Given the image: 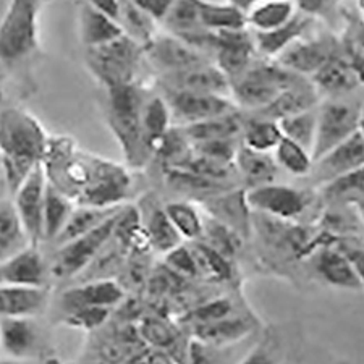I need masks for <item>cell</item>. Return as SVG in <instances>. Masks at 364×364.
Masks as SVG:
<instances>
[{
    "instance_id": "obj_29",
    "label": "cell",
    "mask_w": 364,
    "mask_h": 364,
    "mask_svg": "<svg viewBox=\"0 0 364 364\" xmlns=\"http://www.w3.org/2000/svg\"><path fill=\"white\" fill-rule=\"evenodd\" d=\"M235 168L238 178L248 188L271 183L279 173V166L274 159L272 152H262L251 149L240 143L237 156H235Z\"/></svg>"
},
{
    "instance_id": "obj_18",
    "label": "cell",
    "mask_w": 364,
    "mask_h": 364,
    "mask_svg": "<svg viewBox=\"0 0 364 364\" xmlns=\"http://www.w3.org/2000/svg\"><path fill=\"white\" fill-rule=\"evenodd\" d=\"M364 166V133L361 128L324 156L314 161L311 177L319 186Z\"/></svg>"
},
{
    "instance_id": "obj_47",
    "label": "cell",
    "mask_w": 364,
    "mask_h": 364,
    "mask_svg": "<svg viewBox=\"0 0 364 364\" xmlns=\"http://www.w3.org/2000/svg\"><path fill=\"white\" fill-rule=\"evenodd\" d=\"M242 143L240 138H228V139H213L203 141V143L191 144L193 151L199 156L209 157V159L235 164V156H237L238 146Z\"/></svg>"
},
{
    "instance_id": "obj_19",
    "label": "cell",
    "mask_w": 364,
    "mask_h": 364,
    "mask_svg": "<svg viewBox=\"0 0 364 364\" xmlns=\"http://www.w3.org/2000/svg\"><path fill=\"white\" fill-rule=\"evenodd\" d=\"M136 208L139 213L141 227H143V233L151 251L159 252L164 256L170 250H173L175 246L183 243V238L180 237L172 220L168 219L166 208L156 196H144Z\"/></svg>"
},
{
    "instance_id": "obj_43",
    "label": "cell",
    "mask_w": 364,
    "mask_h": 364,
    "mask_svg": "<svg viewBox=\"0 0 364 364\" xmlns=\"http://www.w3.org/2000/svg\"><path fill=\"white\" fill-rule=\"evenodd\" d=\"M199 240L208 245L209 248L228 257V259H233L237 252L242 250L245 238L238 232H235L233 228L209 217V219L204 220V232Z\"/></svg>"
},
{
    "instance_id": "obj_14",
    "label": "cell",
    "mask_w": 364,
    "mask_h": 364,
    "mask_svg": "<svg viewBox=\"0 0 364 364\" xmlns=\"http://www.w3.org/2000/svg\"><path fill=\"white\" fill-rule=\"evenodd\" d=\"M127 291L117 279H97L73 282L58 296V311L60 314L70 313L80 308L105 306L119 308L125 301Z\"/></svg>"
},
{
    "instance_id": "obj_4",
    "label": "cell",
    "mask_w": 364,
    "mask_h": 364,
    "mask_svg": "<svg viewBox=\"0 0 364 364\" xmlns=\"http://www.w3.org/2000/svg\"><path fill=\"white\" fill-rule=\"evenodd\" d=\"M306 78L272 58L257 60L246 72L232 81L230 97L240 110L257 112L271 104L275 97L287 87L299 83Z\"/></svg>"
},
{
    "instance_id": "obj_38",
    "label": "cell",
    "mask_w": 364,
    "mask_h": 364,
    "mask_svg": "<svg viewBox=\"0 0 364 364\" xmlns=\"http://www.w3.org/2000/svg\"><path fill=\"white\" fill-rule=\"evenodd\" d=\"M201 25L208 31H233L248 28L246 14L230 2L201 0Z\"/></svg>"
},
{
    "instance_id": "obj_24",
    "label": "cell",
    "mask_w": 364,
    "mask_h": 364,
    "mask_svg": "<svg viewBox=\"0 0 364 364\" xmlns=\"http://www.w3.org/2000/svg\"><path fill=\"white\" fill-rule=\"evenodd\" d=\"M314 271L328 285L343 290H363L364 285L353 262L338 248L324 246L314 255Z\"/></svg>"
},
{
    "instance_id": "obj_34",
    "label": "cell",
    "mask_w": 364,
    "mask_h": 364,
    "mask_svg": "<svg viewBox=\"0 0 364 364\" xmlns=\"http://www.w3.org/2000/svg\"><path fill=\"white\" fill-rule=\"evenodd\" d=\"M123 205L125 204L114 205V208H99V205L76 204L67 225L63 227L62 233L58 235V238L54 242V246L65 243L68 240L80 237V235L91 232L99 225H102L104 222H107L110 217L119 213Z\"/></svg>"
},
{
    "instance_id": "obj_8",
    "label": "cell",
    "mask_w": 364,
    "mask_h": 364,
    "mask_svg": "<svg viewBox=\"0 0 364 364\" xmlns=\"http://www.w3.org/2000/svg\"><path fill=\"white\" fill-rule=\"evenodd\" d=\"M132 191V173L120 166L97 154H91V172L87 185L76 199V204L114 208L127 203Z\"/></svg>"
},
{
    "instance_id": "obj_13",
    "label": "cell",
    "mask_w": 364,
    "mask_h": 364,
    "mask_svg": "<svg viewBox=\"0 0 364 364\" xmlns=\"http://www.w3.org/2000/svg\"><path fill=\"white\" fill-rule=\"evenodd\" d=\"M144 62L154 68L156 75H164L204 62H213V58L185 43L183 39L159 31L149 44L144 46Z\"/></svg>"
},
{
    "instance_id": "obj_5",
    "label": "cell",
    "mask_w": 364,
    "mask_h": 364,
    "mask_svg": "<svg viewBox=\"0 0 364 364\" xmlns=\"http://www.w3.org/2000/svg\"><path fill=\"white\" fill-rule=\"evenodd\" d=\"M85 63L104 90L133 83L144 63V47L122 34L110 43L85 49Z\"/></svg>"
},
{
    "instance_id": "obj_41",
    "label": "cell",
    "mask_w": 364,
    "mask_h": 364,
    "mask_svg": "<svg viewBox=\"0 0 364 364\" xmlns=\"http://www.w3.org/2000/svg\"><path fill=\"white\" fill-rule=\"evenodd\" d=\"M272 152L279 168H284L285 172L295 175V177H308L313 170V154L301 144L289 138L282 136Z\"/></svg>"
},
{
    "instance_id": "obj_17",
    "label": "cell",
    "mask_w": 364,
    "mask_h": 364,
    "mask_svg": "<svg viewBox=\"0 0 364 364\" xmlns=\"http://www.w3.org/2000/svg\"><path fill=\"white\" fill-rule=\"evenodd\" d=\"M156 86L167 87V90L213 92L230 96V81L214 62H204L199 63V65L178 70V72L157 75Z\"/></svg>"
},
{
    "instance_id": "obj_11",
    "label": "cell",
    "mask_w": 364,
    "mask_h": 364,
    "mask_svg": "<svg viewBox=\"0 0 364 364\" xmlns=\"http://www.w3.org/2000/svg\"><path fill=\"white\" fill-rule=\"evenodd\" d=\"M47 180L43 170V162L33 170L23 183L11 195V204L28 242L31 245H43V213Z\"/></svg>"
},
{
    "instance_id": "obj_42",
    "label": "cell",
    "mask_w": 364,
    "mask_h": 364,
    "mask_svg": "<svg viewBox=\"0 0 364 364\" xmlns=\"http://www.w3.org/2000/svg\"><path fill=\"white\" fill-rule=\"evenodd\" d=\"M279 127L285 138L301 144L303 148H306L313 154L316 128H318V107L280 119Z\"/></svg>"
},
{
    "instance_id": "obj_21",
    "label": "cell",
    "mask_w": 364,
    "mask_h": 364,
    "mask_svg": "<svg viewBox=\"0 0 364 364\" xmlns=\"http://www.w3.org/2000/svg\"><path fill=\"white\" fill-rule=\"evenodd\" d=\"M34 318H0V350L15 360H26L39 353L43 338Z\"/></svg>"
},
{
    "instance_id": "obj_6",
    "label": "cell",
    "mask_w": 364,
    "mask_h": 364,
    "mask_svg": "<svg viewBox=\"0 0 364 364\" xmlns=\"http://www.w3.org/2000/svg\"><path fill=\"white\" fill-rule=\"evenodd\" d=\"M326 97L318 105V128L313 148V159L318 161L361 128L364 101L356 97Z\"/></svg>"
},
{
    "instance_id": "obj_10",
    "label": "cell",
    "mask_w": 364,
    "mask_h": 364,
    "mask_svg": "<svg viewBox=\"0 0 364 364\" xmlns=\"http://www.w3.org/2000/svg\"><path fill=\"white\" fill-rule=\"evenodd\" d=\"M156 90L167 101L173 125L178 127L191 125V123L203 122L213 119V117L238 110L233 99L230 96H224V94L167 90V87L157 86Z\"/></svg>"
},
{
    "instance_id": "obj_15",
    "label": "cell",
    "mask_w": 364,
    "mask_h": 364,
    "mask_svg": "<svg viewBox=\"0 0 364 364\" xmlns=\"http://www.w3.org/2000/svg\"><path fill=\"white\" fill-rule=\"evenodd\" d=\"M49 262L39 245L28 243L0 259V285L49 287Z\"/></svg>"
},
{
    "instance_id": "obj_45",
    "label": "cell",
    "mask_w": 364,
    "mask_h": 364,
    "mask_svg": "<svg viewBox=\"0 0 364 364\" xmlns=\"http://www.w3.org/2000/svg\"><path fill=\"white\" fill-rule=\"evenodd\" d=\"M114 308L105 306H92V308H80L70 313L62 314V322L68 327L80 328L85 332L99 331L104 324H107L114 314Z\"/></svg>"
},
{
    "instance_id": "obj_58",
    "label": "cell",
    "mask_w": 364,
    "mask_h": 364,
    "mask_svg": "<svg viewBox=\"0 0 364 364\" xmlns=\"http://www.w3.org/2000/svg\"><path fill=\"white\" fill-rule=\"evenodd\" d=\"M361 132L364 133V107H363V117H361Z\"/></svg>"
},
{
    "instance_id": "obj_52",
    "label": "cell",
    "mask_w": 364,
    "mask_h": 364,
    "mask_svg": "<svg viewBox=\"0 0 364 364\" xmlns=\"http://www.w3.org/2000/svg\"><path fill=\"white\" fill-rule=\"evenodd\" d=\"M340 250H342L346 256L350 257V261L353 262V266L356 269L358 275L364 285V250L363 248H356V246H348V245H340Z\"/></svg>"
},
{
    "instance_id": "obj_31",
    "label": "cell",
    "mask_w": 364,
    "mask_h": 364,
    "mask_svg": "<svg viewBox=\"0 0 364 364\" xmlns=\"http://www.w3.org/2000/svg\"><path fill=\"white\" fill-rule=\"evenodd\" d=\"M161 26L166 33L190 43L205 31L201 25V0H175Z\"/></svg>"
},
{
    "instance_id": "obj_9",
    "label": "cell",
    "mask_w": 364,
    "mask_h": 364,
    "mask_svg": "<svg viewBox=\"0 0 364 364\" xmlns=\"http://www.w3.org/2000/svg\"><path fill=\"white\" fill-rule=\"evenodd\" d=\"M250 209L256 214L295 222L308 213L311 205L309 191L295 186L271 183L248 188L245 191Z\"/></svg>"
},
{
    "instance_id": "obj_26",
    "label": "cell",
    "mask_w": 364,
    "mask_h": 364,
    "mask_svg": "<svg viewBox=\"0 0 364 364\" xmlns=\"http://www.w3.org/2000/svg\"><path fill=\"white\" fill-rule=\"evenodd\" d=\"M173 127L172 115L166 99L156 90H148L141 110V130H143V141L148 152L154 159L156 149L159 148L161 141L167 132Z\"/></svg>"
},
{
    "instance_id": "obj_12",
    "label": "cell",
    "mask_w": 364,
    "mask_h": 364,
    "mask_svg": "<svg viewBox=\"0 0 364 364\" xmlns=\"http://www.w3.org/2000/svg\"><path fill=\"white\" fill-rule=\"evenodd\" d=\"M256 55L255 38L250 28L214 33L210 57L215 65L224 72L230 85L256 62Z\"/></svg>"
},
{
    "instance_id": "obj_53",
    "label": "cell",
    "mask_w": 364,
    "mask_h": 364,
    "mask_svg": "<svg viewBox=\"0 0 364 364\" xmlns=\"http://www.w3.org/2000/svg\"><path fill=\"white\" fill-rule=\"evenodd\" d=\"M83 2L90 4L91 7L97 9L112 16L117 20V14H119V0H83Z\"/></svg>"
},
{
    "instance_id": "obj_33",
    "label": "cell",
    "mask_w": 364,
    "mask_h": 364,
    "mask_svg": "<svg viewBox=\"0 0 364 364\" xmlns=\"http://www.w3.org/2000/svg\"><path fill=\"white\" fill-rule=\"evenodd\" d=\"M117 21H119L125 36L143 47L154 39L161 26L151 15L146 14L143 9H139L132 0H119Z\"/></svg>"
},
{
    "instance_id": "obj_22",
    "label": "cell",
    "mask_w": 364,
    "mask_h": 364,
    "mask_svg": "<svg viewBox=\"0 0 364 364\" xmlns=\"http://www.w3.org/2000/svg\"><path fill=\"white\" fill-rule=\"evenodd\" d=\"M309 80L313 81L321 97L348 96V94L355 92L361 86L350 62L346 60L343 47H340L337 54L328 58Z\"/></svg>"
},
{
    "instance_id": "obj_25",
    "label": "cell",
    "mask_w": 364,
    "mask_h": 364,
    "mask_svg": "<svg viewBox=\"0 0 364 364\" xmlns=\"http://www.w3.org/2000/svg\"><path fill=\"white\" fill-rule=\"evenodd\" d=\"M322 101L321 94L316 90L313 81L309 78H304L299 83L287 87L285 91H282L274 101L266 105V107L257 110V112H251L261 117H267L272 120L285 119L289 115H295L304 110H311L318 107L319 102Z\"/></svg>"
},
{
    "instance_id": "obj_2",
    "label": "cell",
    "mask_w": 364,
    "mask_h": 364,
    "mask_svg": "<svg viewBox=\"0 0 364 364\" xmlns=\"http://www.w3.org/2000/svg\"><path fill=\"white\" fill-rule=\"evenodd\" d=\"M105 122L125 157L127 167L139 170L152 161L146 149L141 130V110L146 97L144 86L138 81L105 87Z\"/></svg>"
},
{
    "instance_id": "obj_28",
    "label": "cell",
    "mask_w": 364,
    "mask_h": 364,
    "mask_svg": "<svg viewBox=\"0 0 364 364\" xmlns=\"http://www.w3.org/2000/svg\"><path fill=\"white\" fill-rule=\"evenodd\" d=\"M78 34L85 49L97 47L120 38L123 31L119 21L104 11L91 7L80 0L78 5Z\"/></svg>"
},
{
    "instance_id": "obj_55",
    "label": "cell",
    "mask_w": 364,
    "mask_h": 364,
    "mask_svg": "<svg viewBox=\"0 0 364 364\" xmlns=\"http://www.w3.org/2000/svg\"><path fill=\"white\" fill-rule=\"evenodd\" d=\"M227 2L233 4L235 7H238L240 10H243L246 14V11L251 10L257 2H261V0H227Z\"/></svg>"
},
{
    "instance_id": "obj_3",
    "label": "cell",
    "mask_w": 364,
    "mask_h": 364,
    "mask_svg": "<svg viewBox=\"0 0 364 364\" xmlns=\"http://www.w3.org/2000/svg\"><path fill=\"white\" fill-rule=\"evenodd\" d=\"M49 0H10L0 20V65L14 70L39 54V16Z\"/></svg>"
},
{
    "instance_id": "obj_40",
    "label": "cell",
    "mask_w": 364,
    "mask_h": 364,
    "mask_svg": "<svg viewBox=\"0 0 364 364\" xmlns=\"http://www.w3.org/2000/svg\"><path fill=\"white\" fill-rule=\"evenodd\" d=\"M168 219L172 220L173 227L177 228L180 237L188 242H196L201 238L204 232V217L199 213L198 205L193 201L180 199V201H172L164 204Z\"/></svg>"
},
{
    "instance_id": "obj_48",
    "label": "cell",
    "mask_w": 364,
    "mask_h": 364,
    "mask_svg": "<svg viewBox=\"0 0 364 364\" xmlns=\"http://www.w3.org/2000/svg\"><path fill=\"white\" fill-rule=\"evenodd\" d=\"M141 338H144L152 348L168 350L175 343V332L166 322L157 319H148L141 326Z\"/></svg>"
},
{
    "instance_id": "obj_16",
    "label": "cell",
    "mask_w": 364,
    "mask_h": 364,
    "mask_svg": "<svg viewBox=\"0 0 364 364\" xmlns=\"http://www.w3.org/2000/svg\"><path fill=\"white\" fill-rule=\"evenodd\" d=\"M340 47H342V43H338L336 38L324 36V34L309 39L303 36L290 47H287L274 60H277L291 72L311 78L328 58L337 54Z\"/></svg>"
},
{
    "instance_id": "obj_1",
    "label": "cell",
    "mask_w": 364,
    "mask_h": 364,
    "mask_svg": "<svg viewBox=\"0 0 364 364\" xmlns=\"http://www.w3.org/2000/svg\"><path fill=\"white\" fill-rule=\"evenodd\" d=\"M49 134L41 122L21 107L0 110V156L7 172L10 191L43 162Z\"/></svg>"
},
{
    "instance_id": "obj_23",
    "label": "cell",
    "mask_w": 364,
    "mask_h": 364,
    "mask_svg": "<svg viewBox=\"0 0 364 364\" xmlns=\"http://www.w3.org/2000/svg\"><path fill=\"white\" fill-rule=\"evenodd\" d=\"M49 287L0 285V318H36L49 306Z\"/></svg>"
},
{
    "instance_id": "obj_35",
    "label": "cell",
    "mask_w": 364,
    "mask_h": 364,
    "mask_svg": "<svg viewBox=\"0 0 364 364\" xmlns=\"http://www.w3.org/2000/svg\"><path fill=\"white\" fill-rule=\"evenodd\" d=\"M296 11L293 0H261L246 11V21L251 31H271L290 21Z\"/></svg>"
},
{
    "instance_id": "obj_56",
    "label": "cell",
    "mask_w": 364,
    "mask_h": 364,
    "mask_svg": "<svg viewBox=\"0 0 364 364\" xmlns=\"http://www.w3.org/2000/svg\"><path fill=\"white\" fill-rule=\"evenodd\" d=\"M355 209H356V213H358V215H360V219H361L363 225H364V199H363L361 203H358V204L355 205Z\"/></svg>"
},
{
    "instance_id": "obj_30",
    "label": "cell",
    "mask_w": 364,
    "mask_h": 364,
    "mask_svg": "<svg viewBox=\"0 0 364 364\" xmlns=\"http://www.w3.org/2000/svg\"><path fill=\"white\" fill-rule=\"evenodd\" d=\"M245 127V115L242 110H233L219 117H213V119L191 123V125H185L183 133L186 138L190 139L191 144L203 143V141H213V139H228V138H240L242 139Z\"/></svg>"
},
{
    "instance_id": "obj_39",
    "label": "cell",
    "mask_w": 364,
    "mask_h": 364,
    "mask_svg": "<svg viewBox=\"0 0 364 364\" xmlns=\"http://www.w3.org/2000/svg\"><path fill=\"white\" fill-rule=\"evenodd\" d=\"M282 136L284 134H282L277 120L256 114L245 117L242 144L248 146V148L262 152H272Z\"/></svg>"
},
{
    "instance_id": "obj_49",
    "label": "cell",
    "mask_w": 364,
    "mask_h": 364,
    "mask_svg": "<svg viewBox=\"0 0 364 364\" xmlns=\"http://www.w3.org/2000/svg\"><path fill=\"white\" fill-rule=\"evenodd\" d=\"M233 316V304L228 299H213L193 309L190 313L191 326L204 324V322H213L219 319H225Z\"/></svg>"
},
{
    "instance_id": "obj_46",
    "label": "cell",
    "mask_w": 364,
    "mask_h": 364,
    "mask_svg": "<svg viewBox=\"0 0 364 364\" xmlns=\"http://www.w3.org/2000/svg\"><path fill=\"white\" fill-rule=\"evenodd\" d=\"M164 264L170 269V271L180 275L181 279H193L201 275L195 257V252L183 243L175 246L173 250L164 255Z\"/></svg>"
},
{
    "instance_id": "obj_27",
    "label": "cell",
    "mask_w": 364,
    "mask_h": 364,
    "mask_svg": "<svg viewBox=\"0 0 364 364\" xmlns=\"http://www.w3.org/2000/svg\"><path fill=\"white\" fill-rule=\"evenodd\" d=\"M313 21L314 18L301 14V11H296L290 21H287L285 25L279 28L271 29V31H251L252 38H255L257 54L262 55L264 58H272L274 60V58H277L295 41L306 36L311 26H313Z\"/></svg>"
},
{
    "instance_id": "obj_7",
    "label": "cell",
    "mask_w": 364,
    "mask_h": 364,
    "mask_svg": "<svg viewBox=\"0 0 364 364\" xmlns=\"http://www.w3.org/2000/svg\"><path fill=\"white\" fill-rule=\"evenodd\" d=\"M119 213L110 217L107 222H104L102 225L94 228V230L55 246L52 261L49 264L50 277L65 282H72L78 277L90 266L94 257L99 255V251L112 238Z\"/></svg>"
},
{
    "instance_id": "obj_50",
    "label": "cell",
    "mask_w": 364,
    "mask_h": 364,
    "mask_svg": "<svg viewBox=\"0 0 364 364\" xmlns=\"http://www.w3.org/2000/svg\"><path fill=\"white\" fill-rule=\"evenodd\" d=\"M293 2H295L298 11L316 18V16H324L336 10L340 0H293Z\"/></svg>"
},
{
    "instance_id": "obj_59",
    "label": "cell",
    "mask_w": 364,
    "mask_h": 364,
    "mask_svg": "<svg viewBox=\"0 0 364 364\" xmlns=\"http://www.w3.org/2000/svg\"><path fill=\"white\" fill-rule=\"evenodd\" d=\"M0 164H2V156H0Z\"/></svg>"
},
{
    "instance_id": "obj_20",
    "label": "cell",
    "mask_w": 364,
    "mask_h": 364,
    "mask_svg": "<svg viewBox=\"0 0 364 364\" xmlns=\"http://www.w3.org/2000/svg\"><path fill=\"white\" fill-rule=\"evenodd\" d=\"M198 203L203 205L209 217L219 220L220 224L233 228L243 238L250 237V214L252 210L250 209L248 201H246V195L243 190L230 188V190L215 193V195H210Z\"/></svg>"
},
{
    "instance_id": "obj_57",
    "label": "cell",
    "mask_w": 364,
    "mask_h": 364,
    "mask_svg": "<svg viewBox=\"0 0 364 364\" xmlns=\"http://www.w3.org/2000/svg\"><path fill=\"white\" fill-rule=\"evenodd\" d=\"M356 5H358V10H360V14L364 15V0H356Z\"/></svg>"
},
{
    "instance_id": "obj_54",
    "label": "cell",
    "mask_w": 364,
    "mask_h": 364,
    "mask_svg": "<svg viewBox=\"0 0 364 364\" xmlns=\"http://www.w3.org/2000/svg\"><path fill=\"white\" fill-rule=\"evenodd\" d=\"M350 39L355 41V43L364 50V21L358 23L353 34H351V36H350Z\"/></svg>"
},
{
    "instance_id": "obj_44",
    "label": "cell",
    "mask_w": 364,
    "mask_h": 364,
    "mask_svg": "<svg viewBox=\"0 0 364 364\" xmlns=\"http://www.w3.org/2000/svg\"><path fill=\"white\" fill-rule=\"evenodd\" d=\"M26 233L16 215L14 204L0 203V259L28 245Z\"/></svg>"
},
{
    "instance_id": "obj_37",
    "label": "cell",
    "mask_w": 364,
    "mask_h": 364,
    "mask_svg": "<svg viewBox=\"0 0 364 364\" xmlns=\"http://www.w3.org/2000/svg\"><path fill=\"white\" fill-rule=\"evenodd\" d=\"M326 204L356 205L364 199V166L321 186Z\"/></svg>"
},
{
    "instance_id": "obj_32",
    "label": "cell",
    "mask_w": 364,
    "mask_h": 364,
    "mask_svg": "<svg viewBox=\"0 0 364 364\" xmlns=\"http://www.w3.org/2000/svg\"><path fill=\"white\" fill-rule=\"evenodd\" d=\"M76 203L47 183L43 213V243L54 245L72 215Z\"/></svg>"
},
{
    "instance_id": "obj_36",
    "label": "cell",
    "mask_w": 364,
    "mask_h": 364,
    "mask_svg": "<svg viewBox=\"0 0 364 364\" xmlns=\"http://www.w3.org/2000/svg\"><path fill=\"white\" fill-rule=\"evenodd\" d=\"M251 332V322L248 319L230 318L193 324V336L205 345H227L245 338Z\"/></svg>"
},
{
    "instance_id": "obj_51",
    "label": "cell",
    "mask_w": 364,
    "mask_h": 364,
    "mask_svg": "<svg viewBox=\"0 0 364 364\" xmlns=\"http://www.w3.org/2000/svg\"><path fill=\"white\" fill-rule=\"evenodd\" d=\"M132 2L136 4L139 9H143L146 14L151 15L161 25L175 0H132Z\"/></svg>"
}]
</instances>
